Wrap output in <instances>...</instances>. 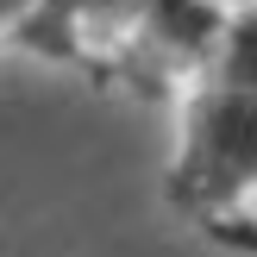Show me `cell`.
<instances>
[{
	"label": "cell",
	"mask_w": 257,
	"mask_h": 257,
	"mask_svg": "<svg viewBox=\"0 0 257 257\" xmlns=\"http://www.w3.org/2000/svg\"><path fill=\"white\" fill-rule=\"evenodd\" d=\"M163 201L182 220H232L257 201V88L188 82L176 113V151L163 170Z\"/></svg>",
	"instance_id": "6da1fadb"
},
{
	"label": "cell",
	"mask_w": 257,
	"mask_h": 257,
	"mask_svg": "<svg viewBox=\"0 0 257 257\" xmlns=\"http://www.w3.org/2000/svg\"><path fill=\"white\" fill-rule=\"evenodd\" d=\"M145 7L151 0H38L32 19L19 25V44L38 50L44 63H75V69L113 63L119 69V50L138 32Z\"/></svg>",
	"instance_id": "7a4b0ae2"
},
{
	"label": "cell",
	"mask_w": 257,
	"mask_h": 257,
	"mask_svg": "<svg viewBox=\"0 0 257 257\" xmlns=\"http://www.w3.org/2000/svg\"><path fill=\"white\" fill-rule=\"evenodd\" d=\"M207 82L226 88H257V0H232L213 32V57H207Z\"/></svg>",
	"instance_id": "3957f363"
},
{
	"label": "cell",
	"mask_w": 257,
	"mask_h": 257,
	"mask_svg": "<svg viewBox=\"0 0 257 257\" xmlns=\"http://www.w3.org/2000/svg\"><path fill=\"white\" fill-rule=\"evenodd\" d=\"M38 0H0V38H19V25L32 19Z\"/></svg>",
	"instance_id": "277c9868"
},
{
	"label": "cell",
	"mask_w": 257,
	"mask_h": 257,
	"mask_svg": "<svg viewBox=\"0 0 257 257\" xmlns=\"http://www.w3.org/2000/svg\"><path fill=\"white\" fill-rule=\"evenodd\" d=\"M213 7H232V0H213Z\"/></svg>",
	"instance_id": "5b68a950"
}]
</instances>
